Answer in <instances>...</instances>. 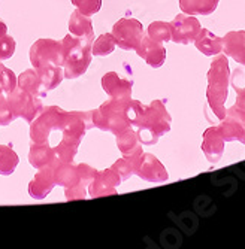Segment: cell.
<instances>
[{"label": "cell", "instance_id": "6da1fadb", "mask_svg": "<svg viewBox=\"0 0 245 249\" xmlns=\"http://www.w3.org/2000/svg\"><path fill=\"white\" fill-rule=\"evenodd\" d=\"M126 110L132 127L136 128L139 142L144 145H155L162 136L170 130L172 118L162 100H152L150 105H142L138 100L130 99Z\"/></svg>", "mask_w": 245, "mask_h": 249}, {"label": "cell", "instance_id": "7a4b0ae2", "mask_svg": "<svg viewBox=\"0 0 245 249\" xmlns=\"http://www.w3.org/2000/svg\"><path fill=\"white\" fill-rule=\"evenodd\" d=\"M229 82H230V69L229 63L225 55L217 57L209 67L208 72V89L207 97L209 107L221 121L226 118V107L225 103L227 100L229 93Z\"/></svg>", "mask_w": 245, "mask_h": 249}, {"label": "cell", "instance_id": "3957f363", "mask_svg": "<svg viewBox=\"0 0 245 249\" xmlns=\"http://www.w3.org/2000/svg\"><path fill=\"white\" fill-rule=\"evenodd\" d=\"M92 45L93 40L78 37L74 35H66L61 40L63 54H64V63L63 71L64 78L75 79L82 76L88 66L92 63Z\"/></svg>", "mask_w": 245, "mask_h": 249}, {"label": "cell", "instance_id": "277c9868", "mask_svg": "<svg viewBox=\"0 0 245 249\" xmlns=\"http://www.w3.org/2000/svg\"><path fill=\"white\" fill-rule=\"evenodd\" d=\"M127 103L129 100L111 99L102 103L96 110H93V125L99 130L114 133L115 136L132 127L127 118Z\"/></svg>", "mask_w": 245, "mask_h": 249}, {"label": "cell", "instance_id": "5b68a950", "mask_svg": "<svg viewBox=\"0 0 245 249\" xmlns=\"http://www.w3.org/2000/svg\"><path fill=\"white\" fill-rule=\"evenodd\" d=\"M64 112L58 106H50L42 109L30 125V139L33 143H50L53 131H61Z\"/></svg>", "mask_w": 245, "mask_h": 249}, {"label": "cell", "instance_id": "8992f818", "mask_svg": "<svg viewBox=\"0 0 245 249\" xmlns=\"http://www.w3.org/2000/svg\"><path fill=\"white\" fill-rule=\"evenodd\" d=\"M30 63L35 69L45 66H63L64 54L61 42L54 39H39L30 48Z\"/></svg>", "mask_w": 245, "mask_h": 249}, {"label": "cell", "instance_id": "52a82bcc", "mask_svg": "<svg viewBox=\"0 0 245 249\" xmlns=\"http://www.w3.org/2000/svg\"><path fill=\"white\" fill-rule=\"evenodd\" d=\"M111 33L115 37V42L121 50L136 51L144 36V27L141 21L135 18H121L114 24Z\"/></svg>", "mask_w": 245, "mask_h": 249}, {"label": "cell", "instance_id": "ba28073f", "mask_svg": "<svg viewBox=\"0 0 245 249\" xmlns=\"http://www.w3.org/2000/svg\"><path fill=\"white\" fill-rule=\"evenodd\" d=\"M6 100L14 112V115L18 118H23L27 123H32L39 112L43 109L42 102L39 97H33L29 93L23 91L21 88H15L6 96Z\"/></svg>", "mask_w": 245, "mask_h": 249}, {"label": "cell", "instance_id": "9c48e42d", "mask_svg": "<svg viewBox=\"0 0 245 249\" xmlns=\"http://www.w3.org/2000/svg\"><path fill=\"white\" fill-rule=\"evenodd\" d=\"M135 175H138L141 179L147 180L151 184H162L166 182L169 175L165 169V166L157 160V157L152 154H141L135 166Z\"/></svg>", "mask_w": 245, "mask_h": 249}, {"label": "cell", "instance_id": "30bf717a", "mask_svg": "<svg viewBox=\"0 0 245 249\" xmlns=\"http://www.w3.org/2000/svg\"><path fill=\"white\" fill-rule=\"evenodd\" d=\"M172 26V40L175 43H183L188 45L194 42L196 36L200 32V22L194 15H187V14H180L176 15L175 19L170 22Z\"/></svg>", "mask_w": 245, "mask_h": 249}, {"label": "cell", "instance_id": "8fae6325", "mask_svg": "<svg viewBox=\"0 0 245 249\" xmlns=\"http://www.w3.org/2000/svg\"><path fill=\"white\" fill-rule=\"evenodd\" d=\"M123 182L118 173L109 167L102 172H96L93 180L88 185V194L92 197H105V196H115L117 194V187Z\"/></svg>", "mask_w": 245, "mask_h": 249}, {"label": "cell", "instance_id": "7c38bea8", "mask_svg": "<svg viewBox=\"0 0 245 249\" xmlns=\"http://www.w3.org/2000/svg\"><path fill=\"white\" fill-rule=\"evenodd\" d=\"M103 91L115 100H130L133 81L127 78H121L117 72H108L102 78Z\"/></svg>", "mask_w": 245, "mask_h": 249}, {"label": "cell", "instance_id": "4fadbf2b", "mask_svg": "<svg viewBox=\"0 0 245 249\" xmlns=\"http://www.w3.org/2000/svg\"><path fill=\"white\" fill-rule=\"evenodd\" d=\"M136 53L141 58L145 60L148 66L154 67V69L162 67L166 60V48L162 45V42H155L147 35L142 36Z\"/></svg>", "mask_w": 245, "mask_h": 249}, {"label": "cell", "instance_id": "5bb4252c", "mask_svg": "<svg viewBox=\"0 0 245 249\" xmlns=\"http://www.w3.org/2000/svg\"><path fill=\"white\" fill-rule=\"evenodd\" d=\"M56 187L54 180V173H53V166H47L38 170L32 182L29 184V194L35 200H42L45 198L53 188Z\"/></svg>", "mask_w": 245, "mask_h": 249}, {"label": "cell", "instance_id": "9a60e30c", "mask_svg": "<svg viewBox=\"0 0 245 249\" xmlns=\"http://www.w3.org/2000/svg\"><path fill=\"white\" fill-rule=\"evenodd\" d=\"M202 151L209 163H218L225 152V139L218 127H209L204 133Z\"/></svg>", "mask_w": 245, "mask_h": 249}, {"label": "cell", "instance_id": "2e32d148", "mask_svg": "<svg viewBox=\"0 0 245 249\" xmlns=\"http://www.w3.org/2000/svg\"><path fill=\"white\" fill-rule=\"evenodd\" d=\"M223 42V53L232 57L236 63L245 66V32H229Z\"/></svg>", "mask_w": 245, "mask_h": 249}, {"label": "cell", "instance_id": "e0dca14e", "mask_svg": "<svg viewBox=\"0 0 245 249\" xmlns=\"http://www.w3.org/2000/svg\"><path fill=\"white\" fill-rule=\"evenodd\" d=\"M218 128L225 142L238 141L245 145V124L238 117H235L232 112L226 110V118L223 120Z\"/></svg>", "mask_w": 245, "mask_h": 249}, {"label": "cell", "instance_id": "ac0fdd59", "mask_svg": "<svg viewBox=\"0 0 245 249\" xmlns=\"http://www.w3.org/2000/svg\"><path fill=\"white\" fill-rule=\"evenodd\" d=\"M51 166H53L56 185H61L64 188H69V187L76 185L81 180L78 167L74 166L72 163H63V161L56 160Z\"/></svg>", "mask_w": 245, "mask_h": 249}, {"label": "cell", "instance_id": "d6986e66", "mask_svg": "<svg viewBox=\"0 0 245 249\" xmlns=\"http://www.w3.org/2000/svg\"><path fill=\"white\" fill-rule=\"evenodd\" d=\"M17 87L23 89V91L29 93L30 96L39 97V99H43L48 93V89L45 88V85L42 84L36 69H29V71H24L23 73H21L18 76Z\"/></svg>", "mask_w": 245, "mask_h": 249}, {"label": "cell", "instance_id": "ffe728a7", "mask_svg": "<svg viewBox=\"0 0 245 249\" xmlns=\"http://www.w3.org/2000/svg\"><path fill=\"white\" fill-rule=\"evenodd\" d=\"M69 33L74 36H78V37L94 40L92 18L85 14H82L81 11L75 9L69 18Z\"/></svg>", "mask_w": 245, "mask_h": 249}, {"label": "cell", "instance_id": "44dd1931", "mask_svg": "<svg viewBox=\"0 0 245 249\" xmlns=\"http://www.w3.org/2000/svg\"><path fill=\"white\" fill-rule=\"evenodd\" d=\"M29 161L35 169H42L51 166L56 161V154L54 149L50 146V143H33L30 146L29 152Z\"/></svg>", "mask_w": 245, "mask_h": 249}, {"label": "cell", "instance_id": "7402d4cb", "mask_svg": "<svg viewBox=\"0 0 245 249\" xmlns=\"http://www.w3.org/2000/svg\"><path fill=\"white\" fill-rule=\"evenodd\" d=\"M196 48L205 55H217L223 51L221 37L215 36L212 32L207 29H200L199 35L194 39Z\"/></svg>", "mask_w": 245, "mask_h": 249}, {"label": "cell", "instance_id": "603a6c76", "mask_svg": "<svg viewBox=\"0 0 245 249\" xmlns=\"http://www.w3.org/2000/svg\"><path fill=\"white\" fill-rule=\"evenodd\" d=\"M117 146L120 152L123 154V157H133V155L142 154L138 133L132 127L117 134Z\"/></svg>", "mask_w": 245, "mask_h": 249}, {"label": "cell", "instance_id": "cb8c5ba5", "mask_svg": "<svg viewBox=\"0 0 245 249\" xmlns=\"http://www.w3.org/2000/svg\"><path fill=\"white\" fill-rule=\"evenodd\" d=\"M220 0H180V8L187 15H209L212 14Z\"/></svg>", "mask_w": 245, "mask_h": 249}, {"label": "cell", "instance_id": "d4e9b609", "mask_svg": "<svg viewBox=\"0 0 245 249\" xmlns=\"http://www.w3.org/2000/svg\"><path fill=\"white\" fill-rule=\"evenodd\" d=\"M42 84L45 85V88L48 89H54L57 88L61 81L64 79V71L63 66H45V67H39L36 69Z\"/></svg>", "mask_w": 245, "mask_h": 249}, {"label": "cell", "instance_id": "484cf974", "mask_svg": "<svg viewBox=\"0 0 245 249\" xmlns=\"http://www.w3.org/2000/svg\"><path fill=\"white\" fill-rule=\"evenodd\" d=\"M18 163H19V158L17 152L8 145H0V175L2 176L12 175Z\"/></svg>", "mask_w": 245, "mask_h": 249}, {"label": "cell", "instance_id": "4316f807", "mask_svg": "<svg viewBox=\"0 0 245 249\" xmlns=\"http://www.w3.org/2000/svg\"><path fill=\"white\" fill-rule=\"evenodd\" d=\"M115 47H117V42H115V37L113 36V33H103L97 39L93 40L92 54L97 55V57H106L114 53Z\"/></svg>", "mask_w": 245, "mask_h": 249}, {"label": "cell", "instance_id": "83f0119b", "mask_svg": "<svg viewBox=\"0 0 245 249\" xmlns=\"http://www.w3.org/2000/svg\"><path fill=\"white\" fill-rule=\"evenodd\" d=\"M147 36L155 42H168L172 40V26L170 22L165 21H154L148 26Z\"/></svg>", "mask_w": 245, "mask_h": 249}, {"label": "cell", "instance_id": "f1b7e54d", "mask_svg": "<svg viewBox=\"0 0 245 249\" xmlns=\"http://www.w3.org/2000/svg\"><path fill=\"white\" fill-rule=\"evenodd\" d=\"M78 148H79L78 143L71 142L68 139H61L56 145V148H53L54 154H56V160L63 161V163H72L76 152H78Z\"/></svg>", "mask_w": 245, "mask_h": 249}, {"label": "cell", "instance_id": "f546056e", "mask_svg": "<svg viewBox=\"0 0 245 249\" xmlns=\"http://www.w3.org/2000/svg\"><path fill=\"white\" fill-rule=\"evenodd\" d=\"M17 81L18 78L15 76V73L0 63V94L8 96L11 91H14L17 88Z\"/></svg>", "mask_w": 245, "mask_h": 249}, {"label": "cell", "instance_id": "4dcf8cb0", "mask_svg": "<svg viewBox=\"0 0 245 249\" xmlns=\"http://www.w3.org/2000/svg\"><path fill=\"white\" fill-rule=\"evenodd\" d=\"M71 2L72 5H75L78 11L88 17L97 14L102 8V0H71Z\"/></svg>", "mask_w": 245, "mask_h": 249}, {"label": "cell", "instance_id": "1f68e13d", "mask_svg": "<svg viewBox=\"0 0 245 249\" xmlns=\"http://www.w3.org/2000/svg\"><path fill=\"white\" fill-rule=\"evenodd\" d=\"M15 47H17V43L12 36H8V35L0 36V63L14 55Z\"/></svg>", "mask_w": 245, "mask_h": 249}, {"label": "cell", "instance_id": "d6a6232c", "mask_svg": "<svg viewBox=\"0 0 245 249\" xmlns=\"http://www.w3.org/2000/svg\"><path fill=\"white\" fill-rule=\"evenodd\" d=\"M64 196H66V200H68V201L84 200L87 197V184L82 182V180H79L76 185L64 188Z\"/></svg>", "mask_w": 245, "mask_h": 249}, {"label": "cell", "instance_id": "836d02e7", "mask_svg": "<svg viewBox=\"0 0 245 249\" xmlns=\"http://www.w3.org/2000/svg\"><path fill=\"white\" fill-rule=\"evenodd\" d=\"M17 117L14 115V112L6 100V96L0 94V125H8L11 124Z\"/></svg>", "mask_w": 245, "mask_h": 249}, {"label": "cell", "instance_id": "e575fe53", "mask_svg": "<svg viewBox=\"0 0 245 249\" xmlns=\"http://www.w3.org/2000/svg\"><path fill=\"white\" fill-rule=\"evenodd\" d=\"M76 167H78V172H79V176H81V180H82V182H85L87 185H90V182L93 180V178H94V175H96L97 170L93 169L92 166L84 164V163L76 164Z\"/></svg>", "mask_w": 245, "mask_h": 249}, {"label": "cell", "instance_id": "d590c367", "mask_svg": "<svg viewBox=\"0 0 245 249\" xmlns=\"http://www.w3.org/2000/svg\"><path fill=\"white\" fill-rule=\"evenodd\" d=\"M6 32H8V27H6V24H5L3 21H0V36L6 35Z\"/></svg>", "mask_w": 245, "mask_h": 249}]
</instances>
